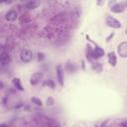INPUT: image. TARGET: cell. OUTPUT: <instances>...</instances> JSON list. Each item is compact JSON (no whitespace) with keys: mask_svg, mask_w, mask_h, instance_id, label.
Listing matches in <instances>:
<instances>
[{"mask_svg":"<svg viewBox=\"0 0 127 127\" xmlns=\"http://www.w3.org/2000/svg\"><path fill=\"white\" fill-rule=\"evenodd\" d=\"M33 59V53L28 50V49H24L21 51L20 53V60L23 62V63H29L31 62Z\"/></svg>","mask_w":127,"mask_h":127,"instance_id":"6da1fadb","label":"cell"},{"mask_svg":"<svg viewBox=\"0 0 127 127\" xmlns=\"http://www.w3.org/2000/svg\"><path fill=\"white\" fill-rule=\"evenodd\" d=\"M105 23L108 27H111V28H114V29H119L121 28V23L116 20L115 18L111 17V16H106L105 18Z\"/></svg>","mask_w":127,"mask_h":127,"instance_id":"7a4b0ae2","label":"cell"},{"mask_svg":"<svg viewBox=\"0 0 127 127\" xmlns=\"http://www.w3.org/2000/svg\"><path fill=\"white\" fill-rule=\"evenodd\" d=\"M117 52H118V55L121 58H123V59L127 58V43L126 42H121L118 45Z\"/></svg>","mask_w":127,"mask_h":127,"instance_id":"3957f363","label":"cell"},{"mask_svg":"<svg viewBox=\"0 0 127 127\" xmlns=\"http://www.w3.org/2000/svg\"><path fill=\"white\" fill-rule=\"evenodd\" d=\"M43 78V73L42 72H35V73H33L32 75H31V77H30V83L32 84V85H36L37 83H39L40 82V80Z\"/></svg>","mask_w":127,"mask_h":127,"instance_id":"277c9868","label":"cell"},{"mask_svg":"<svg viewBox=\"0 0 127 127\" xmlns=\"http://www.w3.org/2000/svg\"><path fill=\"white\" fill-rule=\"evenodd\" d=\"M110 10L114 13H122L125 10V3H115L110 7Z\"/></svg>","mask_w":127,"mask_h":127,"instance_id":"5b68a950","label":"cell"},{"mask_svg":"<svg viewBox=\"0 0 127 127\" xmlns=\"http://www.w3.org/2000/svg\"><path fill=\"white\" fill-rule=\"evenodd\" d=\"M10 62H11V59H10L9 54L6 52H2L0 54V64L2 65H7L10 64Z\"/></svg>","mask_w":127,"mask_h":127,"instance_id":"8992f818","label":"cell"},{"mask_svg":"<svg viewBox=\"0 0 127 127\" xmlns=\"http://www.w3.org/2000/svg\"><path fill=\"white\" fill-rule=\"evenodd\" d=\"M17 17H18V14H17V12H16L15 10H10V11H8V12L6 13V15H5L6 20L9 21V22L15 21V20L17 19Z\"/></svg>","mask_w":127,"mask_h":127,"instance_id":"52a82bcc","label":"cell"},{"mask_svg":"<svg viewBox=\"0 0 127 127\" xmlns=\"http://www.w3.org/2000/svg\"><path fill=\"white\" fill-rule=\"evenodd\" d=\"M91 56H92V58H94V59H99V58H101V57L104 56V51H103V49H101L100 47H96V48L92 51Z\"/></svg>","mask_w":127,"mask_h":127,"instance_id":"ba28073f","label":"cell"},{"mask_svg":"<svg viewBox=\"0 0 127 127\" xmlns=\"http://www.w3.org/2000/svg\"><path fill=\"white\" fill-rule=\"evenodd\" d=\"M57 78H58V81H59L60 85L63 86L64 85V76H63V69H62L61 65L57 66Z\"/></svg>","mask_w":127,"mask_h":127,"instance_id":"9c48e42d","label":"cell"},{"mask_svg":"<svg viewBox=\"0 0 127 127\" xmlns=\"http://www.w3.org/2000/svg\"><path fill=\"white\" fill-rule=\"evenodd\" d=\"M108 63L112 65V66H115L116 65V63H117V59H116V55L114 52H111L108 54Z\"/></svg>","mask_w":127,"mask_h":127,"instance_id":"30bf717a","label":"cell"},{"mask_svg":"<svg viewBox=\"0 0 127 127\" xmlns=\"http://www.w3.org/2000/svg\"><path fill=\"white\" fill-rule=\"evenodd\" d=\"M39 4H40V2L39 1H37V0H31V1H29L27 4H26V8L27 9H35V8H37L38 6H39Z\"/></svg>","mask_w":127,"mask_h":127,"instance_id":"8fae6325","label":"cell"},{"mask_svg":"<svg viewBox=\"0 0 127 127\" xmlns=\"http://www.w3.org/2000/svg\"><path fill=\"white\" fill-rule=\"evenodd\" d=\"M12 83H13L14 86H16L19 90H23V87H22V85H21V83H20V79H19V78H13V79H12Z\"/></svg>","mask_w":127,"mask_h":127,"instance_id":"7c38bea8","label":"cell"},{"mask_svg":"<svg viewBox=\"0 0 127 127\" xmlns=\"http://www.w3.org/2000/svg\"><path fill=\"white\" fill-rule=\"evenodd\" d=\"M92 69L95 70V71H97V72L100 71L101 70V64L99 63H95V64H92Z\"/></svg>","mask_w":127,"mask_h":127,"instance_id":"4fadbf2b","label":"cell"},{"mask_svg":"<svg viewBox=\"0 0 127 127\" xmlns=\"http://www.w3.org/2000/svg\"><path fill=\"white\" fill-rule=\"evenodd\" d=\"M32 101H33L36 105H38V106H41V105H42L41 99H39V98H37V97H33V98H32Z\"/></svg>","mask_w":127,"mask_h":127,"instance_id":"5bb4252c","label":"cell"},{"mask_svg":"<svg viewBox=\"0 0 127 127\" xmlns=\"http://www.w3.org/2000/svg\"><path fill=\"white\" fill-rule=\"evenodd\" d=\"M102 1H103V0H97V4H98V5H101Z\"/></svg>","mask_w":127,"mask_h":127,"instance_id":"9a60e30c","label":"cell"},{"mask_svg":"<svg viewBox=\"0 0 127 127\" xmlns=\"http://www.w3.org/2000/svg\"><path fill=\"white\" fill-rule=\"evenodd\" d=\"M4 1H5V0H0V2H4Z\"/></svg>","mask_w":127,"mask_h":127,"instance_id":"2e32d148","label":"cell"}]
</instances>
